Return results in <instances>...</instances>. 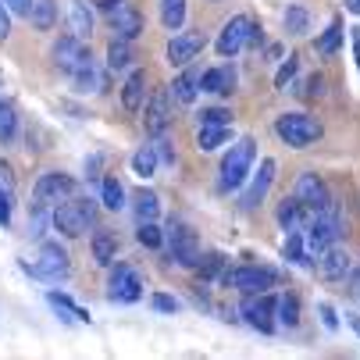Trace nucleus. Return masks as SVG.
<instances>
[{
    "instance_id": "nucleus-1",
    "label": "nucleus",
    "mask_w": 360,
    "mask_h": 360,
    "mask_svg": "<svg viewBox=\"0 0 360 360\" xmlns=\"http://www.w3.org/2000/svg\"><path fill=\"white\" fill-rule=\"evenodd\" d=\"M253 153H257V143L250 136H243V139H236V146H229L225 161H221V175H218V186L225 193L243 186V179L250 175V165H253Z\"/></svg>"
},
{
    "instance_id": "nucleus-2",
    "label": "nucleus",
    "mask_w": 360,
    "mask_h": 360,
    "mask_svg": "<svg viewBox=\"0 0 360 360\" xmlns=\"http://www.w3.org/2000/svg\"><path fill=\"white\" fill-rule=\"evenodd\" d=\"M275 132L282 143H289L292 150H303V146H311L321 139V122L311 118V115H282L275 122Z\"/></svg>"
},
{
    "instance_id": "nucleus-3",
    "label": "nucleus",
    "mask_w": 360,
    "mask_h": 360,
    "mask_svg": "<svg viewBox=\"0 0 360 360\" xmlns=\"http://www.w3.org/2000/svg\"><path fill=\"white\" fill-rule=\"evenodd\" d=\"M303 239H307V250L318 261L321 250H328L335 239H339V214L335 207H325V211H314V218L303 225Z\"/></svg>"
},
{
    "instance_id": "nucleus-4",
    "label": "nucleus",
    "mask_w": 360,
    "mask_h": 360,
    "mask_svg": "<svg viewBox=\"0 0 360 360\" xmlns=\"http://www.w3.org/2000/svg\"><path fill=\"white\" fill-rule=\"evenodd\" d=\"M54 225L61 236H68V239H75V236H82L89 225H93V203L89 200H65L61 207H54Z\"/></svg>"
},
{
    "instance_id": "nucleus-5",
    "label": "nucleus",
    "mask_w": 360,
    "mask_h": 360,
    "mask_svg": "<svg viewBox=\"0 0 360 360\" xmlns=\"http://www.w3.org/2000/svg\"><path fill=\"white\" fill-rule=\"evenodd\" d=\"M261 39V29H257V22L250 18V15H236L225 29H221V36H218V54L221 58H236L243 46H250V43H257Z\"/></svg>"
},
{
    "instance_id": "nucleus-6",
    "label": "nucleus",
    "mask_w": 360,
    "mask_h": 360,
    "mask_svg": "<svg viewBox=\"0 0 360 360\" xmlns=\"http://www.w3.org/2000/svg\"><path fill=\"white\" fill-rule=\"evenodd\" d=\"M22 271H29L32 278H43V282H58V278L68 275V253H65L58 243H43L39 261H36V264L22 261Z\"/></svg>"
},
{
    "instance_id": "nucleus-7",
    "label": "nucleus",
    "mask_w": 360,
    "mask_h": 360,
    "mask_svg": "<svg viewBox=\"0 0 360 360\" xmlns=\"http://www.w3.org/2000/svg\"><path fill=\"white\" fill-rule=\"evenodd\" d=\"M221 285H232L239 292H268L275 285V271L271 268H257V264H246V268H225L221 271Z\"/></svg>"
},
{
    "instance_id": "nucleus-8",
    "label": "nucleus",
    "mask_w": 360,
    "mask_h": 360,
    "mask_svg": "<svg viewBox=\"0 0 360 360\" xmlns=\"http://www.w3.org/2000/svg\"><path fill=\"white\" fill-rule=\"evenodd\" d=\"M54 65L61 68V72H68V75H75V72H82L86 65H93V58H89V46L82 43V36H61L58 43H54Z\"/></svg>"
},
{
    "instance_id": "nucleus-9",
    "label": "nucleus",
    "mask_w": 360,
    "mask_h": 360,
    "mask_svg": "<svg viewBox=\"0 0 360 360\" xmlns=\"http://www.w3.org/2000/svg\"><path fill=\"white\" fill-rule=\"evenodd\" d=\"M143 296V278L132 264H115L108 278V300L115 303H136Z\"/></svg>"
},
{
    "instance_id": "nucleus-10",
    "label": "nucleus",
    "mask_w": 360,
    "mask_h": 360,
    "mask_svg": "<svg viewBox=\"0 0 360 360\" xmlns=\"http://www.w3.org/2000/svg\"><path fill=\"white\" fill-rule=\"evenodd\" d=\"M75 193V179L65 172H46L39 175L36 189H32V207H50L54 200H68Z\"/></svg>"
},
{
    "instance_id": "nucleus-11",
    "label": "nucleus",
    "mask_w": 360,
    "mask_h": 360,
    "mask_svg": "<svg viewBox=\"0 0 360 360\" xmlns=\"http://www.w3.org/2000/svg\"><path fill=\"white\" fill-rule=\"evenodd\" d=\"M271 311H275V303L264 300V292H246V300H243V307H239L243 321H246L250 328H257V332H264V335L275 332V318H271Z\"/></svg>"
},
{
    "instance_id": "nucleus-12",
    "label": "nucleus",
    "mask_w": 360,
    "mask_h": 360,
    "mask_svg": "<svg viewBox=\"0 0 360 360\" xmlns=\"http://www.w3.org/2000/svg\"><path fill=\"white\" fill-rule=\"evenodd\" d=\"M296 200L303 203L307 211H325V207H332V196H328V186L314 175V172H303L300 179H296Z\"/></svg>"
},
{
    "instance_id": "nucleus-13",
    "label": "nucleus",
    "mask_w": 360,
    "mask_h": 360,
    "mask_svg": "<svg viewBox=\"0 0 360 360\" xmlns=\"http://www.w3.org/2000/svg\"><path fill=\"white\" fill-rule=\"evenodd\" d=\"M203 43H207V39H203V32H175L168 39V61L179 65V68H186L193 58H200Z\"/></svg>"
},
{
    "instance_id": "nucleus-14",
    "label": "nucleus",
    "mask_w": 360,
    "mask_h": 360,
    "mask_svg": "<svg viewBox=\"0 0 360 360\" xmlns=\"http://www.w3.org/2000/svg\"><path fill=\"white\" fill-rule=\"evenodd\" d=\"M172 257L186 268H196V261H200V243L186 225H172Z\"/></svg>"
},
{
    "instance_id": "nucleus-15",
    "label": "nucleus",
    "mask_w": 360,
    "mask_h": 360,
    "mask_svg": "<svg viewBox=\"0 0 360 360\" xmlns=\"http://www.w3.org/2000/svg\"><path fill=\"white\" fill-rule=\"evenodd\" d=\"M108 15H111V29H115V36H122V39H136V36L143 32V15H139L136 8H129L125 0H122L118 8H111Z\"/></svg>"
},
{
    "instance_id": "nucleus-16",
    "label": "nucleus",
    "mask_w": 360,
    "mask_h": 360,
    "mask_svg": "<svg viewBox=\"0 0 360 360\" xmlns=\"http://www.w3.org/2000/svg\"><path fill=\"white\" fill-rule=\"evenodd\" d=\"M318 275L328 278V282L346 278V275H349V257H346V250H339L335 243H332L328 250H321V257H318Z\"/></svg>"
},
{
    "instance_id": "nucleus-17",
    "label": "nucleus",
    "mask_w": 360,
    "mask_h": 360,
    "mask_svg": "<svg viewBox=\"0 0 360 360\" xmlns=\"http://www.w3.org/2000/svg\"><path fill=\"white\" fill-rule=\"evenodd\" d=\"M271 182H275V161L264 158L261 168H257V175H253V182H250V189H246V207H261L268 189H271Z\"/></svg>"
},
{
    "instance_id": "nucleus-18",
    "label": "nucleus",
    "mask_w": 360,
    "mask_h": 360,
    "mask_svg": "<svg viewBox=\"0 0 360 360\" xmlns=\"http://www.w3.org/2000/svg\"><path fill=\"white\" fill-rule=\"evenodd\" d=\"M200 89H203V75H200L196 68H186V72H182V75L172 82V96L179 100L182 108H189V104H193Z\"/></svg>"
},
{
    "instance_id": "nucleus-19",
    "label": "nucleus",
    "mask_w": 360,
    "mask_h": 360,
    "mask_svg": "<svg viewBox=\"0 0 360 360\" xmlns=\"http://www.w3.org/2000/svg\"><path fill=\"white\" fill-rule=\"evenodd\" d=\"M307 214H311V211H307L303 203H300V200L292 196V200H285L282 207H278V225H282L285 232H292V229H303L307 221H311Z\"/></svg>"
},
{
    "instance_id": "nucleus-20",
    "label": "nucleus",
    "mask_w": 360,
    "mask_h": 360,
    "mask_svg": "<svg viewBox=\"0 0 360 360\" xmlns=\"http://www.w3.org/2000/svg\"><path fill=\"white\" fill-rule=\"evenodd\" d=\"M282 257L285 261H292V264H311L314 257H311V250H307V239H303V229H292L289 236H285V246H282Z\"/></svg>"
},
{
    "instance_id": "nucleus-21",
    "label": "nucleus",
    "mask_w": 360,
    "mask_h": 360,
    "mask_svg": "<svg viewBox=\"0 0 360 360\" xmlns=\"http://www.w3.org/2000/svg\"><path fill=\"white\" fill-rule=\"evenodd\" d=\"M146 129L153 136H161L168 129V93H158L150 100V108H146Z\"/></svg>"
},
{
    "instance_id": "nucleus-22",
    "label": "nucleus",
    "mask_w": 360,
    "mask_h": 360,
    "mask_svg": "<svg viewBox=\"0 0 360 360\" xmlns=\"http://www.w3.org/2000/svg\"><path fill=\"white\" fill-rule=\"evenodd\" d=\"M232 139V125H200V136H196V146L200 150H218L221 143Z\"/></svg>"
},
{
    "instance_id": "nucleus-23",
    "label": "nucleus",
    "mask_w": 360,
    "mask_h": 360,
    "mask_svg": "<svg viewBox=\"0 0 360 360\" xmlns=\"http://www.w3.org/2000/svg\"><path fill=\"white\" fill-rule=\"evenodd\" d=\"M143 93H146V75H143V72H132L129 82H125V89H122L125 111H139V108H143Z\"/></svg>"
},
{
    "instance_id": "nucleus-24",
    "label": "nucleus",
    "mask_w": 360,
    "mask_h": 360,
    "mask_svg": "<svg viewBox=\"0 0 360 360\" xmlns=\"http://www.w3.org/2000/svg\"><path fill=\"white\" fill-rule=\"evenodd\" d=\"M115 253H118V243H115L111 232H96V236H93V261H96V264L111 268V264H115Z\"/></svg>"
},
{
    "instance_id": "nucleus-25",
    "label": "nucleus",
    "mask_w": 360,
    "mask_h": 360,
    "mask_svg": "<svg viewBox=\"0 0 360 360\" xmlns=\"http://www.w3.org/2000/svg\"><path fill=\"white\" fill-rule=\"evenodd\" d=\"M129 43H132V39H122V36L111 39V46H108V68H111V72H122V68L132 65V46H129Z\"/></svg>"
},
{
    "instance_id": "nucleus-26",
    "label": "nucleus",
    "mask_w": 360,
    "mask_h": 360,
    "mask_svg": "<svg viewBox=\"0 0 360 360\" xmlns=\"http://www.w3.org/2000/svg\"><path fill=\"white\" fill-rule=\"evenodd\" d=\"M132 200H136L132 207H136V218H139V221H153V218L161 214V200H158V193H150V189H139V193H136Z\"/></svg>"
},
{
    "instance_id": "nucleus-27",
    "label": "nucleus",
    "mask_w": 360,
    "mask_h": 360,
    "mask_svg": "<svg viewBox=\"0 0 360 360\" xmlns=\"http://www.w3.org/2000/svg\"><path fill=\"white\" fill-rule=\"evenodd\" d=\"M161 22L168 32H179L186 22V0H161Z\"/></svg>"
},
{
    "instance_id": "nucleus-28",
    "label": "nucleus",
    "mask_w": 360,
    "mask_h": 360,
    "mask_svg": "<svg viewBox=\"0 0 360 360\" xmlns=\"http://www.w3.org/2000/svg\"><path fill=\"white\" fill-rule=\"evenodd\" d=\"M54 18H58V8H54V0H32L29 22H32L36 29H54Z\"/></svg>"
},
{
    "instance_id": "nucleus-29",
    "label": "nucleus",
    "mask_w": 360,
    "mask_h": 360,
    "mask_svg": "<svg viewBox=\"0 0 360 360\" xmlns=\"http://www.w3.org/2000/svg\"><path fill=\"white\" fill-rule=\"evenodd\" d=\"M100 193H104V207L108 211H122L125 207V189H122V182L115 175H108L104 182H100Z\"/></svg>"
},
{
    "instance_id": "nucleus-30",
    "label": "nucleus",
    "mask_w": 360,
    "mask_h": 360,
    "mask_svg": "<svg viewBox=\"0 0 360 360\" xmlns=\"http://www.w3.org/2000/svg\"><path fill=\"white\" fill-rule=\"evenodd\" d=\"M132 172H136L139 179L158 175V150H153V146H143V150H136V158H132Z\"/></svg>"
},
{
    "instance_id": "nucleus-31",
    "label": "nucleus",
    "mask_w": 360,
    "mask_h": 360,
    "mask_svg": "<svg viewBox=\"0 0 360 360\" xmlns=\"http://www.w3.org/2000/svg\"><path fill=\"white\" fill-rule=\"evenodd\" d=\"M18 132V115L11 100H0V143H11Z\"/></svg>"
},
{
    "instance_id": "nucleus-32",
    "label": "nucleus",
    "mask_w": 360,
    "mask_h": 360,
    "mask_svg": "<svg viewBox=\"0 0 360 360\" xmlns=\"http://www.w3.org/2000/svg\"><path fill=\"white\" fill-rule=\"evenodd\" d=\"M232 68H211V72H203V89L207 93H225L232 89Z\"/></svg>"
},
{
    "instance_id": "nucleus-33",
    "label": "nucleus",
    "mask_w": 360,
    "mask_h": 360,
    "mask_svg": "<svg viewBox=\"0 0 360 360\" xmlns=\"http://www.w3.org/2000/svg\"><path fill=\"white\" fill-rule=\"evenodd\" d=\"M72 32L75 36H89L93 32V15L82 0H72Z\"/></svg>"
},
{
    "instance_id": "nucleus-34",
    "label": "nucleus",
    "mask_w": 360,
    "mask_h": 360,
    "mask_svg": "<svg viewBox=\"0 0 360 360\" xmlns=\"http://www.w3.org/2000/svg\"><path fill=\"white\" fill-rule=\"evenodd\" d=\"M275 318H278L285 328H292V325L300 321V303H296V296H282V300L275 303Z\"/></svg>"
},
{
    "instance_id": "nucleus-35",
    "label": "nucleus",
    "mask_w": 360,
    "mask_h": 360,
    "mask_svg": "<svg viewBox=\"0 0 360 360\" xmlns=\"http://www.w3.org/2000/svg\"><path fill=\"white\" fill-rule=\"evenodd\" d=\"M46 300L54 303V307H58V311H61V314H65L68 321H72V318H75V321H89V314L82 311V307H75V303H72V300H68L65 292H50Z\"/></svg>"
},
{
    "instance_id": "nucleus-36",
    "label": "nucleus",
    "mask_w": 360,
    "mask_h": 360,
    "mask_svg": "<svg viewBox=\"0 0 360 360\" xmlns=\"http://www.w3.org/2000/svg\"><path fill=\"white\" fill-rule=\"evenodd\" d=\"M196 271H200V278H221V271H225V261H221V253H207V257H200L196 261Z\"/></svg>"
},
{
    "instance_id": "nucleus-37",
    "label": "nucleus",
    "mask_w": 360,
    "mask_h": 360,
    "mask_svg": "<svg viewBox=\"0 0 360 360\" xmlns=\"http://www.w3.org/2000/svg\"><path fill=\"white\" fill-rule=\"evenodd\" d=\"M339 43H342V22H332V25H328V32L318 39V50L328 58V54H335V50H339Z\"/></svg>"
},
{
    "instance_id": "nucleus-38",
    "label": "nucleus",
    "mask_w": 360,
    "mask_h": 360,
    "mask_svg": "<svg viewBox=\"0 0 360 360\" xmlns=\"http://www.w3.org/2000/svg\"><path fill=\"white\" fill-rule=\"evenodd\" d=\"M136 239L143 243V246H150V250H158L161 243H165V236H161V229L153 225V221H139V232H136Z\"/></svg>"
},
{
    "instance_id": "nucleus-39",
    "label": "nucleus",
    "mask_w": 360,
    "mask_h": 360,
    "mask_svg": "<svg viewBox=\"0 0 360 360\" xmlns=\"http://www.w3.org/2000/svg\"><path fill=\"white\" fill-rule=\"evenodd\" d=\"M72 79H75V89H79V93H93V89H100V75H96L93 65H86V68L75 72Z\"/></svg>"
},
{
    "instance_id": "nucleus-40",
    "label": "nucleus",
    "mask_w": 360,
    "mask_h": 360,
    "mask_svg": "<svg viewBox=\"0 0 360 360\" xmlns=\"http://www.w3.org/2000/svg\"><path fill=\"white\" fill-rule=\"evenodd\" d=\"M285 29H289L292 36H303V32H307V11H303V8H289V11H285Z\"/></svg>"
},
{
    "instance_id": "nucleus-41",
    "label": "nucleus",
    "mask_w": 360,
    "mask_h": 360,
    "mask_svg": "<svg viewBox=\"0 0 360 360\" xmlns=\"http://www.w3.org/2000/svg\"><path fill=\"white\" fill-rule=\"evenodd\" d=\"M200 125H232V111L207 108V111H200Z\"/></svg>"
},
{
    "instance_id": "nucleus-42",
    "label": "nucleus",
    "mask_w": 360,
    "mask_h": 360,
    "mask_svg": "<svg viewBox=\"0 0 360 360\" xmlns=\"http://www.w3.org/2000/svg\"><path fill=\"white\" fill-rule=\"evenodd\" d=\"M296 65H300V61H296V54H289V58H285V65H282V68H278V75H275V86H278V89H285V86L292 82Z\"/></svg>"
},
{
    "instance_id": "nucleus-43",
    "label": "nucleus",
    "mask_w": 360,
    "mask_h": 360,
    "mask_svg": "<svg viewBox=\"0 0 360 360\" xmlns=\"http://www.w3.org/2000/svg\"><path fill=\"white\" fill-rule=\"evenodd\" d=\"M11 203H15V189H4V186H0V225L11 221Z\"/></svg>"
},
{
    "instance_id": "nucleus-44",
    "label": "nucleus",
    "mask_w": 360,
    "mask_h": 360,
    "mask_svg": "<svg viewBox=\"0 0 360 360\" xmlns=\"http://www.w3.org/2000/svg\"><path fill=\"white\" fill-rule=\"evenodd\" d=\"M153 311H161V314H175V311H179V300H175V296L158 292V296H153Z\"/></svg>"
},
{
    "instance_id": "nucleus-45",
    "label": "nucleus",
    "mask_w": 360,
    "mask_h": 360,
    "mask_svg": "<svg viewBox=\"0 0 360 360\" xmlns=\"http://www.w3.org/2000/svg\"><path fill=\"white\" fill-rule=\"evenodd\" d=\"M153 150H158V158H161L165 165H172V161H175V146H172V139H168V136H158V146H153Z\"/></svg>"
},
{
    "instance_id": "nucleus-46",
    "label": "nucleus",
    "mask_w": 360,
    "mask_h": 360,
    "mask_svg": "<svg viewBox=\"0 0 360 360\" xmlns=\"http://www.w3.org/2000/svg\"><path fill=\"white\" fill-rule=\"evenodd\" d=\"M4 4L11 15H22V18H29V11H32V0H4Z\"/></svg>"
},
{
    "instance_id": "nucleus-47",
    "label": "nucleus",
    "mask_w": 360,
    "mask_h": 360,
    "mask_svg": "<svg viewBox=\"0 0 360 360\" xmlns=\"http://www.w3.org/2000/svg\"><path fill=\"white\" fill-rule=\"evenodd\" d=\"M8 32H11V11H8L4 0H0V39H8Z\"/></svg>"
},
{
    "instance_id": "nucleus-48",
    "label": "nucleus",
    "mask_w": 360,
    "mask_h": 360,
    "mask_svg": "<svg viewBox=\"0 0 360 360\" xmlns=\"http://www.w3.org/2000/svg\"><path fill=\"white\" fill-rule=\"evenodd\" d=\"M321 321H325L328 328H335V325H339V318H335V311H332L328 303H321Z\"/></svg>"
},
{
    "instance_id": "nucleus-49",
    "label": "nucleus",
    "mask_w": 360,
    "mask_h": 360,
    "mask_svg": "<svg viewBox=\"0 0 360 360\" xmlns=\"http://www.w3.org/2000/svg\"><path fill=\"white\" fill-rule=\"evenodd\" d=\"M0 186H4V189H15V179H11V168H8V165H0Z\"/></svg>"
},
{
    "instance_id": "nucleus-50",
    "label": "nucleus",
    "mask_w": 360,
    "mask_h": 360,
    "mask_svg": "<svg viewBox=\"0 0 360 360\" xmlns=\"http://www.w3.org/2000/svg\"><path fill=\"white\" fill-rule=\"evenodd\" d=\"M353 54H356V68H360V25L353 29Z\"/></svg>"
},
{
    "instance_id": "nucleus-51",
    "label": "nucleus",
    "mask_w": 360,
    "mask_h": 360,
    "mask_svg": "<svg viewBox=\"0 0 360 360\" xmlns=\"http://www.w3.org/2000/svg\"><path fill=\"white\" fill-rule=\"evenodd\" d=\"M346 11L349 15H360V0H346Z\"/></svg>"
},
{
    "instance_id": "nucleus-52",
    "label": "nucleus",
    "mask_w": 360,
    "mask_h": 360,
    "mask_svg": "<svg viewBox=\"0 0 360 360\" xmlns=\"http://www.w3.org/2000/svg\"><path fill=\"white\" fill-rule=\"evenodd\" d=\"M349 328H353V332L360 335V314H349Z\"/></svg>"
},
{
    "instance_id": "nucleus-53",
    "label": "nucleus",
    "mask_w": 360,
    "mask_h": 360,
    "mask_svg": "<svg viewBox=\"0 0 360 360\" xmlns=\"http://www.w3.org/2000/svg\"><path fill=\"white\" fill-rule=\"evenodd\" d=\"M100 4H104V11H111V8H118L122 0H100Z\"/></svg>"
},
{
    "instance_id": "nucleus-54",
    "label": "nucleus",
    "mask_w": 360,
    "mask_h": 360,
    "mask_svg": "<svg viewBox=\"0 0 360 360\" xmlns=\"http://www.w3.org/2000/svg\"><path fill=\"white\" fill-rule=\"evenodd\" d=\"M353 296H356V300H360V282H356V285H353Z\"/></svg>"
}]
</instances>
